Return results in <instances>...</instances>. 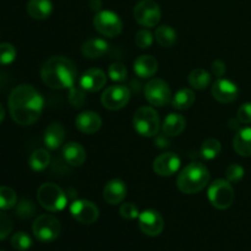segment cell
I'll return each instance as SVG.
<instances>
[{"label": "cell", "mask_w": 251, "mask_h": 251, "mask_svg": "<svg viewBox=\"0 0 251 251\" xmlns=\"http://www.w3.org/2000/svg\"><path fill=\"white\" fill-rule=\"evenodd\" d=\"M9 110L12 120L22 126L34 124L39 119L44 107L41 93L31 85H19L9 96Z\"/></svg>", "instance_id": "1"}, {"label": "cell", "mask_w": 251, "mask_h": 251, "mask_svg": "<svg viewBox=\"0 0 251 251\" xmlns=\"http://www.w3.org/2000/svg\"><path fill=\"white\" fill-rule=\"evenodd\" d=\"M41 78L48 87L54 90L70 88L77 81V69L69 58L51 56L42 65Z\"/></svg>", "instance_id": "2"}, {"label": "cell", "mask_w": 251, "mask_h": 251, "mask_svg": "<svg viewBox=\"0 0 251 251\" xmlns=\"http://www.w3.org/2000/svg\"><path fill=\"white\" fill-rule=\"evenodd\" d=\"M211 174L205 164L200 162H193L181 169L176 176V186L186 195H194L207 186L210 183Z\"/></svg>", "instance_id": "3"}, {"label": "cell", "mask_w": 251, "mask_h": 251, "mask_svg": "<svg viewBox=\"0 0 251 251\" xmlns=\"http://www.w3.org/2000/svg\"><path fill=\"white\" fill-rule=\"evenodd\" d=\"M132 125L137 134L144 137H156L162 126L158 113L149 105L140 107L135 112Z\"/></svg>", "instance_id": "4"}, {"label": "cell", "mask_w": 251, "mask_h": 251, "mask_svg": "<svg viewBox=\"0 0 251 251\" xmlns=\"http://www.w3.org/2000/svg\"><path fill=\"white\" fill-rule=\"evenodd\" d=\"M38 203L49 212H58L65 208L68 199L60 186L54 183L42 184L37 191Z\"/></svg>", "instance_id": "5"}, {"label": "cell", "mask_w": 251, "mask_h": 251, "mask_svg": "<svg viewBox=\"0 0 251 251\" xmlns=\"http://www.w3.org/2000/svg\"><path fill=\"white\" fill-rule=\"evenodd\" d=\"M211 205L217 210H227L234 202V189L227 179H217L210 185L207 191Z\"/></svg>", "instance_id": "6"}, {"label": "cell", "mask_w": 251, "mask_h": 251, "mask_svg": "<svg viewBox=\"0 0 251 251\" xmlns=\"http://www.w3.org/2000/svg\"><path fill=\"white\" fill-rule=\"evenodd\" d=\"M32 232L36 239L42 243H51L59 238L61 225L56 217L51 215H41L34 220Z\"/></svg>", "instance_id": "7"}, {"label": "cell", "mask_w": 251, "mask_h": 251, "mask_svg": "<svg viewBox=\"0 0 251 251\" xmlns=\"http://www.w3.org/2000/svg\"><path fill=\"white\" fill-rule=\"evenodd\" d=\"M93 26L98 33L108 38H114L123 31L122 19L110 10H100V12H96Z\"/></svg>", "instance_id": "8"}, {"label": "cell", "mask_w": 251, "mask_h": 251, "mask_svg": "<svg viewBox=\"0 0 251 251\" xmlns=\"http://www.w3.org/2000/svg\"><path fill=\"white\" fill-rule=\"evenodd\" d=\"M134 17L142 27H156L162 17L159 5L153 0H141L134 7Z\"/></svg>", "instance_id": "9"}, {"label": "cell", "mask_w": 251, "mask_h": 251, "mask_svg": "<svg viewBox=\"0 0 251 251\" xmlns=\"http://www.w3.org/2000/svg\"><path fill=\"white\" fill-rule=\"evenodd\" d=\"M172 91L162 78H151L145 86V98L154 107H164L172 102Z\"/></svg>", "instance_id": "10"}, {"label": "cell", "mask_w": 251, "mask_h": 251, "mask_svg": "<svg viewBox=\"0 0 251 251\" xmlns=\"http://www.w3.org/2000/svg\"><path fill=\"white\" fill-rule=\"evenodd\" d=\"M129 87L124 85H112L104 90L100 97L103 107L109 110H119L124 108L130 100Z\"/></svg>", "instance_id": "11"}, {"label": "cell", "mask_w": 251, "mask_h": 251, "mask_svg": "<svg viewBox=\"0 0 251 251\" xmlns=\"http://www.w3.org/2000/svg\"><path fill=\"white\" fill-rule=\"evenodd\" d=\"M70 213L81 225H92L100 217V208L90 200H75L70 205Z\"/></svg>", "instance_id": "12"}, {"label": "cell", "mask_w": 251, "mask_h": 251, "mask_svg": "<svg viewBox=\"0 0 251 251\" xmlns=\"http://www.w3.org/2000/svg\"><path fill=\"white\" fill-rule=\"evenodd\" d=\"M139 227L147 237H158L164 229V220L161 213L154 210H146L139 215Z\"/></svg>", "instance_id": "13"}, {"label": "cell", "mask_w": 251, "mask_h": 251, "mask_svg": "<svg viewBox=\"0 0 251 251\" xmlns=\"http://www.w3.org/2000/svg\"><path fill=\"white\" fill-rule=\"evenodd\" d=\"M211 93L217 102L229 104L238 98L239 88L233 81L221 77L213 82L212 87H211Z\"/></svg>", "instance_id": "14"}, {"label": "cell", "mask_w": 251, "mask_h": 251, "mask_svg": "<svg viewBox=\"0 0 251 251\" xmlns=\"http://www.w3.org/2000/svg\"><path fill=\"white\" fill-rule=\"evenodd\" d=\"M181 161L178 154L166 152L156 157L152 164L153 172L159 176H172L179 171Z\"/></svg>", "instance_id": "15"}, {"label": "cell", "mask_w": 251, "mask_h": 251, "mask_svg": "<svg viewBox=\"0 0 251 251\" xmlns=\"http://www.w3.org/2000/svg\"><path fill=\"white\" fill-rule=\"evenodd\" d=\"M105 83H107V75L104 71L97 68L88 69L78 78V85L86 92H97L104 87Z\"/></svg>", "instance_id": "16"}, {"label": "cell", "mask_w": 251, "mask_h": 251, "mask_svg": "<svg viewBox=\"0 0 251 251\" xmlns=\"http://www.w3.org/2000/svg\"><path fill=\"white\" fill-rule=\"evenodd\" d=\"M75 126L82 134H95L102 126V118L100 114L92 110H86L80 113L75 119Z\"/></svg>", "instance_id": "17"}, {"label": "cell", "mask_w": 251, "mask_h": 251, "mask_svg": "<svg viewBox=\"0 0 251 251\" xmlns=\"http://www.w3.org/2000/svg\"><path fill=\"white\" fill-rule=\"evenodd\" d=\"M126 184L120 179H112L103 188V198L109 205H119L126 198Z\"/></svg>", "instance_id": "18"}, {"label": "cell", "mask_w": 251, "mask_h": 251, "mask_svg": "<svg viewBox=\"0 0 251 251\" xmlns=\"http://www.w3.org/2000/svg\"><path fill=\"white\" fill-rule=\"evenodd\" d=\"M158 70V61L152 55H140L134 63V71L139 77L151 78Z\"/></svg>", "instance_id": "19"}, {"label": "cell", "mask_w": 251, "mask_h": 251, "mask_svg": "<svg viewBox=\"0 0 251 251\" xmlns=\"http://www.w3.org/2000/svg\"><path fill=\"white\" fill-rule=\"evenodd\" d=\"M65 140V129L60 123H51L44 131V145L49 150H58Z\"/></svg>", "instance_id": "20"}, {"label": "cell", "mask_w": 251, "mask_h": 251, "mask_svg": "<svg viewBox=\"0 0 251 251\" xmlns=\"http://www.w3.org/2000/svg\"><path fill=\"white\" fill-rule=\"evenodd\" d=\"M63 156L66 163L73 167L82 166L87 158L85 149L77 142H68L63 149Z\"/></svg>", "instance_id": "21"}, {"label": "cell", "mask_w": 251, "mask_h": 251, "mask_svg": "<svg viewBox=\"0 0 251 251\" xmlns=\"http://www.w3.org/2000/svg\"><path fill=\"white\" fill-rule=\"evenodd\" d=\"M185 126L186 120L183 115L179 114V113H171V114H168L164 118L161 129L163 134L172 137L180 135L185 130Z\"/></svg>", "instance_id": "22"}, {"label": "cell", "mask_w": 251, "mask_h": 251, "mask_svg": "<svg viewBox=\"0 0 251 251\" xmlns=\"http://www.w3.org/2000/svg\"><path fill=\"white\" fill-rule=\"evenodd\" d=\"M109 49V44L102 38H90L83 42L81 47V53L85 58L97 59L104 55Z\"/></svg>", "instance_id": "23"}, {"label": "cell", "mask_w": 251, "mask_h": 251, "mask_svg": "<svg viewBox=\"0 0 251 251\" xmlns=\"http://www.w3.org/2000/svg\"><path fill=\"white\" fill-rule=\"evenodd\" d=\"M27 12L34 20H46L53 12V4L50 0H28Z\"/></svg>", "instance_id": "24"}, {"label": "cell", "mask_w": 251, "mask_h": 251, "mask_svg": "<svg viewBox=\"0 0 251 251\" xmlns=\"http://www.w3.org/2000/svg\"><path fill=\"white\" fill-rule=\"evenodd\" d=\"M233 149L239 156H251V127L240 129L233 139Z\"/></svg>", "instance_id": "25"}, {"label": "cell", "mask_w": 251, "mask_h": 251, "mask_svg": "<svg viewBox=\"0 0 251 251\" xmlns=\"http://www.w3.org/2000/svg\"><path fill=\"white\" fill-rule=\"evenodd\" d=\"M195 93L190 88H181L172 97V105L176 110H186L195 103Z\"/></svg>", "instance_id": "26"}, {"label": "cell", "mask_w": 251, "mask_h": 251, "mask_svg": "<svg viewBox=\"0 0 251 251\" xmlns=\"http://www.w3.org/2000/svg\"><path fill=\"white\" fill-rule=\"evenodd\" d=\"M154 38H156L157 43L164 48H169L173 46L176 41V32L173 27L168 26V25H162V26L157 27L156 32H154Z\"/></svg>", "instance_id": "27"}, {"label": "cell", "mask_w": 251, "mask_h": 251, "mask_svg": "<svg viewBox=\"0 0 251 251\" xmlns=\"http://www.w3.org/2000/svg\"><path fill=\"white\" fill-rule=\"evenodd\" d=\"M188 82L195 90H205L211 83V74L205 69H195L189 74Z\"/></svg>", "instance_id": "28"}, {"label": "cell", "mask_w": 251, "mask_h": 251, "mask_svg": "<svg viewBox=\"0 0 251 251\" xmlns=\"http://www.w3.org/2000/svg\"><path fill=\"white\" fill-rule=\"evenodd\" d=\"M50 163V154L47 150L38 149L31 154L28 159L29 168L33 172H42Z\"/></svg>", "instance_id": "29"}, {"label": "cell", "mask_w": 251, "mask_h": 251, "mask_svg": "<svg viewBox=\"0 0 251 251\" xmlns=\"http://www.w3.org/2000/svg\"><path fill=\"white\" fill-rule=\"evenodd\" d=\"M221 150H222V145H221V142L218 141L217 139L211 137V139L205 140L203 144L201 145L200 153L203 158L211 161V159L216 158V157L221 153Z\"/></svg>", "instance_id": "30"}, {"label": "cell", "mask_w": 251, "mask_h": 251, "mask_svg": "<svg viewBox=\"0 0 251 251\" xmlns=\"http://www.w3.org/2000/svg\"><path fill=\"white\" fill-rule=\"evenodd\" d=\"M17 203V195L14 189L0 186V210L6 211L14 208Z\"/></svg>", "instance_id": "31"}, {"label": "cell", "mask_w": 251, "mask_h": 251, "mask_svg": "<svg viewBox=\"0 0 251 251\" xmlns=\"http://www.w3.org/2000/svg\"><path fill=\"white\" fill-rule=\"evenodd\" d=\"M15 207H16L15 212L20 220H29L36 213V207H34L33 202L27 199H22L21 201H19Z\"/></svg>", "instance_id": "32"}, {"label": "cell", "mask_w": 251, "mask_h": 251, "mask_svg": "<svg viewBox=\"0 0 251 251\" xmlns=\"http://www.w3.org/2000/svg\"><path fill=\"white\" fill-rule=\"evenodd\" d=\"M11 247L17 251H27L32 247V238L26 232H17L11 237Z\"/></svg>", "instance_id": "33"}, {"label": "cell", "mask_w": 251, "mask_h": 251, "mask_svg": "<svg viewBox=\"0 0 251 251\" xmlns=\"http://www.w3.org/2000/svg\"><path fill=\"white\" fill-rule=\"evenodd\" d=\"M69 103L74 108H81L86 103V91L78 85V87L73 86L69 88Z\"/></svg>", "instance_id": "34"}, {"label": "cell", "mask_w": 251, "mask_h": 251, "mask_svg": "<svg viewBox=\"0 0 251 251\" xmlns=\"http://www.w3.org/2000/svg\"><path fill=\"white\" fill-rule=\"evenodd\" d=\"M108 76L115 82H124L127 77V69L123 63H113L108 68Z\"/></svg>", "instance_id": "35"}, {"label": "cell", "mask_w": 251, "mask_h": 251, "mask_svg": "<svg viewBox=\"0 0 251 251\" xmlns=\"http://www.w3.org/2000/svg\"><path fill=\"white\" fill-rule=\"evenodd\" d=\"M16 59V48L11 43L0 44V65H9Z\"/></svg>", "instance_id": "36"}, {"label": "cell", "mask_w": 251, "mask_h": 251, "mask_svg": "<svg viewBox=\"0 0 251 251\" xmlns=\"http://www.w3.org/2000/svg\"><path fill=\"white\" fill-rule=\"evenodd\" d=\"M14 229V221L7 213L0 211V240H4L11 234Z\"/></svg>", "instance_id": "37"}, {"label": "cell", "mask_w": 251, "mask_h": 251, "mask_svg": "<svg viewBox=\"0 0 251 251\" xmlns=\"http://www.w3.org/2000/svg\"><path fill=\"white\" fill-rule=\"evenodd\" d=\"M135 43L139 48L147 49L152 46L153 43V34L149 31V29H140L136 34H135Z\"/></svg>", "instance_id": "38"}, {"label": "cell", "mask_w": 251, "mask_h": 251, "mask_svg": "<svg viewBox=\"0 0 251 251\" xmlns=\"http://www.w3.org/2000/svg\"><path fill=\"white\" fill-rule=\"evenodd\" d=\"M244 173V168L242 166H239L237 163H233L229 164L227 167V169H226V178H227V180L229 183H238V181H240L243 179Z\"/></svg>", "instance_id": "39"}, {"label": "cell", "mask_w": 251, "mask_h": 251, "mask_svg": "<svg viewBox=\"0 0 251 251\" xmlns=\"http://www.w3.org/2000/svg\"><path fill=\"white\" fill-rule=\"evenodd\" d=\"M119 213L124 220L132 221L135 218H139V208L132 202H124L119 208Z\"/></svg>", "instance_id": "40"}, {"label": "cell", "mask_w": 251, "mask_h": 251, "mask_svg": "<svg viewBox=\"0 0 251 251\" xmlns=\"http://www.w3.org/2000/svg\"><path fill=\"white\" fill-rule=\"evenodd\" d=\"M238 120H239L242 124H251V103H244V104L240 105V108L238 109L237 113Z\"/></svg>", "instance_id": "41"}, {"label": "cell", "mask_w": 251, "mask_h": 251, "mask_svg": "<svg viewBox=\"0 0 251 251\" xmlns=\"http://www.w3.org/2000/svg\"><path fill=\"white\" fill-rule=\"evenodd\" d=\"M211 73L216 77L221 78L226 74V64L222 60H215L211 64Z\"/></svg>", "instance_id": "42"}, {"label": "cell", "mask_w": 251, "mask_h": 251, "mask_svg": "<svg viewBox=\"0 0 251 251\" xmlns=\"http://www.w3.org/2000/svg\"><path fill=\"white\" fill-rule=\"evenodd\" d=\"M154 145H156L158 149H167L171 145V141H169L168 135H157L156 140H154Z\"/></svg>", "instance_id": "43"}, {"label": "cell", "mask_w": 251, "mask_h": 251, "mask_svg": "<svg viewBox=\"0 0 251 251\" xmlns=\"http://www.w3.org/2000/svg\"><path fill=\"white\" fill-rule=\"evenodd\" d=\"M88 6L95 12H100L102 10L103 2L102 0H88Z\"/></svg>", "instance_id": "44"}, {"label": "cell", "mask_w": 251, "mask_h": 251, "mask_svg": "<svg viewBox=\"0 0 251 251\" xmlns=\"http://www.w3.org/2000/svg\"><path fill=\"white\" fill-rule=\"evenodd\" d=\"M4 118H5V109H4V107H2L1 103H0V123L4 120Z\"/></svg>", "instance_id": "45"}, {"label": "cell", "mask_w": 251, "mask_h": 251, "mask_svg": "<svg viewBox=\"0 0 251 251\" xmlns=\"http://www.w3.org/2000/svg\"><path fill=\"white\" fill-rule=\"evenodd\" d=\"M0 251H2V250H0Z\"/></svg>", "instance_id": "46"}]
</instances>
